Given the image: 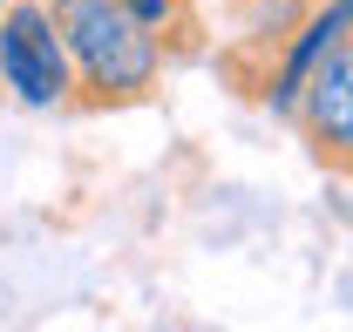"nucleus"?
<instances>
[{
	"label": "nucleus",
	"instance_id": "1",
	"mask_svg": "<svg viewBox=\"0 0 353 332\" xmlns=\"http://www.w3.org/2000/svg\"><path fill=\"white\" fill-rule=\"evenodd\" d=\"M48 21L68 48V116H109L143 109L163 95V41L136 21L123 0H48Z\"/></svg>",
	"mask_w": 353,
	"mask_h": 332
},
{
	"label": "nucleus",
	"instance_id": "2",
	"mask_svg": "<svg viewBox=\"0 0 353 332\" xmlns=\"http://www.w3.org/2000/svg\"><path fill=\"white\" fill-rule=\"evenodd\" d=\"M285 123L299 129L306 156L333 176L353 183V28L312 61V75L299 82V102Z\"/></svg>",
	"mask_w": 353,
	"mask_h": 332
},
{
	"label": "nucleus",
	"instance_id": "3",
	"mask_svg": "<svg viewBox=\"0 0 353 332\" xmlns=\"http://www.w3.org/2000/svg\"><path fill=\"white\" fill-rule=\"evenodd\" d=\"M0 82L28 109H68V48L48 21V0H7L0 7Z\"/></svg>",
	"mask_w": 353,
	"mask_h": 332
},
{
	"label": "nucleus",
	"instance_id": "4",
	"mask_svg": "<svg viewBox=\"0 0 353 332\" xmlns=\"http://www.w3.org/2000/svg\"><path fill=\"white\" fill-rule=\"evenodd\" d=\"M123 7H130L157 41H163V61H170V68L204 61L211 34H204V7H197V0H123Z\"/></svg>",
	"mask_w": 353,
	"mask_h": 332
},
{
	"label": "nucleus",
	"instance_id": "5",
	"mask_svg": "<svg viewBox=\"0 0 353 332\" xmlns=\"http://www.w3.org/2000/svg\"><path fill=\"white\" fill-rule=\"evenodd\" d=\"M238 14H245V28H259V21H299L306 14V0H231Z\"/></svg>",
	"mask_w": 353,
	"mask_h": 332
},
{
	"label": "nucleus",
	"instance_id": "6",
	"mask_svg": "<svg viewBox=\"0 0 353 332\" xmlns=\"http://www.w3.org/2000/svg\"><path fill=\"white\" fill-rule=\"evenodd\" d=\"M0 7H7V0H0Z\"/></svg>",
	"mask_w": 353,
	"mask_h": 332
}]
</instances>
